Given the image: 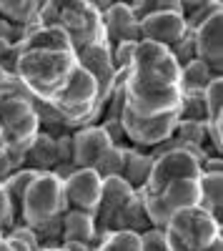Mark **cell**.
Instances as JSON below:
<instances>
[{
  "label": "cell",
  "instance_id": "obj_3",
  "mask_svg": "<svg viewBox=\"0 0 223 251\" xmlns=\"http://www.w3.org/2000/svg\"><path fill=\"white\" fill-rule=\"evenodd\" d=\"M0 128H3L8 158L15 169H23V158L40 133V121L18 80L0 88Z\"/></svg>",
  "mask_w": 223,
  "mask_h": 251
},
{
  "label": "cell",
  "instance_id": "obj_16",
  "mask_svg": "<svg viewBox=\"0 0 223 251\" xmlns=\"http://www.w3.org/2000/svg\"><path fill=\"white\" fill-rule=\"evenodd\" d=\"M103 30H106V43L111 50L118 43H140V28L128 3H113L103 13Z\"/></svg>",
  "mask_w": 223,
  "mask_h": 251
},
{
  "label": "cell",
  "instance_id": "obj_7",
  "mask_svg": "<svg viewBox=\"0 0 223 251\" xmlns=\"http://www.w3.org/2000/svg\"><path fill=\"white\" fill-rule=\"evenodd\" d=\"M58 25L68 35L73 53H80L83 48L95 43H106L103 13L90 0H63Z\"/></svg>",
  "mask_w": 223,
  "mask_h": 251
},
{
  "label": "cell",
  "instance_id": "obj_27",
  "mask_svg": "<svg viewBox=\"0 0 223 251\" xmlns=\"http://www.w3.org/2000/svg\"><path fill=\"white\" fill-rule=\"evenodd\" d=\"M95 251H140V236L131 231H111L100 236Z\"/></svg>",
  "mask_w": 223,
  "mask_h": 251
},
{
  "label": "cell",
  "instance_id": "obj_35",
  "mask_svg": "<svg viewBox=\"0 0 223 251\" xmlns=\"http://www.w3.org/2000/svg\"><path fill=\"white\" fill-rule=\"evenodd\" d=\"M13 226H15V221H13V208H10V201H8V196H5L3 183H0V231H3V236L10 231Z\"/></svg>",
  "mask_w": 223,
  "mask_h": 251
},
{
  "label": "cell",
  "instance_id": "obj_29",
  "mask_svg": "<svg viewBox=\"0 0 223 251\" xmlns=\"http://www.w3.org/2000/svg\"><path fill=\"white\" fill-rule=\"evenodd\" d=\"M178 121H198V123H206L203 93H183L180 111H178Z\"/></svg>",
  "mask_w": 223,
  "mask_h": 251
},
{
  "label": "cell",
  "instance_id": "obj_24",
  "mask_svg": "<svg viewBox=\"0 0 223 251\" xmlns=\"http://www.w3.org/2000/svg\"><path fill=\"white\" fill-rule=\"evenodd\" d=\"M35 176H38V174L30 171V169H18V171H13L5 181H0V183H3V188H5L8 201H10L13 221H15V224H20V206H23V196H25L28 186L33 183Z\"/></svg>",
  "mask_w": 223,
  "mask_h": 251
},
{
  "label": "cell",
  "instance_id": "obj_39",
  "mask_svg": "<svg viewBox=\"0 0 223 251\" xmlns=\"http://www.w3.org/2000/svg\"><path fill=\"white\" fill-rule=\"evenodd\" d=\"M13 80H15L13 75H8L3 68H0V88H3V86H8V83H13Z\"/></svg>",
  "mask_w": 223,
  "mask_h": 251
},
{
  "label": "cell",
  "instance_id": "obj_40",
  "mask_svg": "<svg viewBox=\"0 0 223 251\" xmlns=\"http://www.w3.org/2000/svg\"><path fill=\"white\" fill-rule=\"evenodd\" d=\"M0 251H10V246H8V241H5V236L0 239Z\"/></svg>",
  "mask_w": 223,
  "mask_h": 251
},
{
  "label": "cell",
  "instance_id": "obj_21",
  "mask_svg": "<svg viewBox=\"0 0 223 251\" xmlns=\"http://www.w3.org/2000/svg\"><path fill=\"white\" fill-rule=\"evenodd\" d=\"M40 8L43 0H0V18H5L10 25L30 30L38 25Z\"/></svg>",
  "mask_w": 223,
  "mask_h": 251
},
{
  "label": "cell",
  "instance_id": "obj_1",
  "mask_svg": "<svg viewBox=\"0 0 223 251\" xmlns=\"http://www.w3.org/2000/svg\"><path fill=\"white\" fill-rule=\"evenodd\" d=\"M126 108L138 118L178 116L183 91L180 68L168 48L140 40L123 83Z\"/></svg>",
  "mask_w": 223,
  "mask_h": 251
},
{
  "label": "cell",
  "instance_id": "obj_37",
  "mask_svg": "<svg viewBox=\"0 0 223 251\" xmlns=\"http://www.w3.org/2000/svg\"><path fill=\"white\" fill-rule=\"evenodd\" d=\"M5 241H8V246H10V251H30L20 239H13V236H5Z\"/></svg>",
  "mask_w": 223,
  "mask_h": 251
},
{
  "label": "cell",
  "instance_id": "obj_14",
  "mask_svg": "<svg viewBox=\"0 0 223 251\" xmlns=\"http://www.w3.org/2000/svg\"><path fill=\"white\" fill-rule=\"evenodd\" d=\"M135 194H138V191H133V188H131L123 178H120V176H115V178H103V191H100V201H98V208H95V214H93L95 228H98L100 236L111 231V224H113L115 214H118L120 208H123Z\"/></svg>",
  "mask_w": 223,
  "mask_h": 251
},
{
  "label": "cell",
  "instance_id": "obj_28",
  "mask_svg": "<svg viewBox=\"0 0 223 251\" xmlns=\"http://www.w3.org/2000/svg\"><path fill=\"white\" fill-rule=\"evenodd\" d=\"M203 103H206V123L223 121V75L208 83V88L203 91Z\"/></svg>",
  "mask_w": 223,
  "mask_h": 251
},
{
  "label": "cell",
  "instance_id": "obj_11",
  "mask_svg": "<svg viewBox=\"0 0 223 251\" xmlns=\"http://www.w3.org/2000/svg\"><path fill=\"white\" fill-rule=\"evenodd\" d=\"M63 191H66L68 208H73V211H86L93 216L98 208V201H100V191H103V178L93 169H75L63 181Z\"/></svg>",
  "mask_w": 223,
  "mask_h": 251
},
{
  "label": "cell",
  "instance_id": "obj_2",
  "mask_svg": "<svg viewBox=\"0 0 223 251\" xmlns=\"http://www.w3.org/2000/svg\"><path fill=\"white\" fill-rule=\"evenodd\" d=\"M75 68L78 58L73 50H28L18 53L13 78L25 93L48 103L68 83Z\"/></svg>",
  "mask_w": 223,
  "mask_h": 251
},
{
  "label": "cell",
  "instance_id": "obj_12",
  "mask_svg": "<svg viewBox=\"0 0 223 251\" xmlns=\"http://www.w3.org/2000/svg\"><path fill=\"white\" fill-rule=\"evenodd\" d=\"M140 28V40H148V43L163 46V48H176L180 43V38L188 33L186 20L178 10H160L153 13L148 18H143L138 23Z\"/></svg>",
  "mask_w": 223,
  "mask_h": 251
},
{
  "label": "cell",
  "instance_id": "obj_18",
  "mask_svg": "<svg viewBox=\"0 0 223 251\" xmlns=\"http://www.w3.org/2000/svg\"><path fill=\"white\" fill-rule=\"evenodd\" d=\"M60 163L58 158V143L48 133H38L33 146L23 158V169H30L35 174H53V169Z\"/></svg>",
  "mask_w": 223,
  "mask_h": 251
},
{
  "label": "cell",
  "instance_id": "obj_17",
  "mask_svg": "<svg viewBox=\"0 0 223 251\" xmlns=\"http://www.w3.org/2000/svg\"><path fill=\"white\" fill-rule=\"evenodd\" d=\"M100 234L95 228V219L86 211H68L63 214V244H86V246H98ZM60 244V246H63Z\"/></svg>",
  "mask_w": 223,
  "mask_h": 251
},
{
  "label": "cell",
  "instance_id": "obj_4",
  "mask_svg": "<svg viewBox=\"0 0 223 251\" xmlns=\"http://www.w3.org/2000/svg\"><path fill=\"white\" fill-rule=\"evenodd\" d=\"M48 106L63 118L68 131H78V128H86V126H93V123L100 121V116H103V106H100V100H98L95 80L80 66L73 71V75L68 78L66 86L48 100Z\"/></svg>",
  "mask_w": 223,
  "mask_h": 251
},
{
  "label": "cell",
  "instance_id": "obj_30",
  "mask_svg": "<svg viewBox=\"0 0 223 251\" xmlns=\"http://www.w3.org/2000/svg\"><path fill=\"white\" fill-rule=\"evenodd\" d=\"M140 251H168L166 228H148L140 234Z\"/></svg>",
  "mask_w": 223,
  "mask_h": 251
},
{
  "label": "cell",
  "instance_id": "obj_33",
  "mask_svg": "<svg viewBox=\"0 0 223 251\" xmlns=\"http://www.w3.org/2000/svg\"><path fill=\"white\" fill-rule=\"evenodd\" d=\"M135 46L138 43H118L113 50H111V58H113V68L115 73L118 71H128L131 63H133V53H135Z\"/></svg>",
  "mask_w": 223,
  "mask_h": 251
},
{
  "label": "cell",
  "instance_id": "obj_9",
  "mask_svg": "<svg viewBox=\"0 0 223 251\" xmlns=\"http://www.w3.org/2000/svg\"><path fill=\"white\" fill-rule=\"evenodd\" d=\"M120 123L128 138L131 149L138 151H151L156 146H160L163 141H168L176 133L178 126V116H163V118H138L133 116L128 108H123L120 113Z\"/></svg>",
  "mask_w": 223,
  "mask_h": 251
},
{
  "label": "cell",
  "instance_id": "obj_25",
  "mask_svg": "<svg viewBox=\"0 0 223 251\" xmlns=\"http://www.w3.org/2000/svg\"><path fill=\"white\" fill-rule=\"evenodd\" d=\"M213 78H221V75H213V71L206 63L196 58L180 68V91L183 93H203Z\"/></svg>",
  "mask_w": 223,
  "mask_h": 251
},
{
  "label": "cell",
  "instance_id": "obj_10",
  "mask_svg": "<svg viewBox=\"0 0 223 251\" xmlns=\"http://www.w3.org/2000/svg\"><path fill=\"white\" fill-rule=\"evenodd\" d=\"M78 66L83 68L98 86V100L100 106H106V100L111 98L113 88H115V68H113V58H111V48L108 43H95L88 46L80 53H75Z\"/></svg>",
  "mask_w": 223,
  "mask_h": 251
},
{
  "label": "cell",
  "instance_id": "obj_8",
  "mask_svg": "<svg viewBox=\"0 0 223 251\" xmlns=\"http://www.w3.org/2000/svg\"><path fill=\"white\" fill-rule=\"evenodd\" d=\"M203 158H208V153L203 149H176V151H166L153 158L151 166V176L148 183L140 194H158L163 186L173 183V181H183V178H201V163Z\"/></svg>",
  "mask_w": 223,
  "mask_h": 251
},
{
  "label": "cell",
  "instance_id": "obj_19",
  "mask_svg": "<svg viewBox=\"0 0 223 251\" xmlns=\"http://www.w3.org/2000/svg\"><path fill=\"white\" fill-rule=\"evenodd\" d=\"M18 53H28V50H73L70 48V40L63 33L60 25L53 28H30L23 38V43L15 48Z\"/></svg>",
  "mask_w": 223,
  "mask_h": 251
},
{
  "label": "cell",
  "instance_id": "obj_5",
  "mask_svg": "<svg viewBox=\"0 0 223 251\" xmlns=\"http://www.w3.org/2000/svg\"><path fill=\"white\" fill-rule=\"evenodd\" d=\"M68 211V201L63 191V181L55 174H38L20 206V224L28 228H40L55 219H60Z\"/></svg>",
  "mask_w": 223,
  "mask_h": 251
},
{
  "label": "cell",
  "instance_id": "obj_26",
  "mask_svg": "<svg viewBox=\"0 0 223 251\" xmlns=\"http://www.w3.org/2000/svg\"><path fill=\"white\" fill-rule=\"evenodd\" d=\"M126 151H128V146H111V149L98 158L93 171L100 178H115V176H120L123 163H126Z\"/></svg>",
  "mask_w": 223,
  "mask_h": 251
},
{
  "label": "cell",
  "instance_id": "obj_15",
  "mask_svg": "<svg viewBox=\"0 0 223 251\" xmlns=\"http://www.w3.org/2000/svg\"><path fill=\"white\" fill-rule=\"evenodd\" d=\"M70 138H73V166L75 169H95L98 158L113 146L106 131L100 128V123L73 131Z\"/></svg>",
  "mask_w": 223,
  "mask_h": 251
},
{
  "label": "cell",
  "instance_id": "obj_41",
  "mask_svg": "<svg viewBox=\"0 0 223 251\" xmlns=\"http://www.w3.org/2000/svg\"><path fill=\"white\" fill-rule=\"evenodd\" d=\"M5 151V138H3V128H0V153Z\"/></svg>",
  "mask_w": 223,
  "mask_h": 251
},
{
  "label": "cell",
  "instance_id": "obj_13",
  "mask_svg": "<svg viewBox=\"0 0 223 251\" xmlns=\"http://www.w3.org/2000/svg\"><path fill=\"white\" fill-rule=\"evenodd\" d=\"M193 46L196 58L203 60L213 71V75H221L223 71V13L211 15L203 25L193 30Z\"/></svg>",
  "mask_w": 223,
  "mask_h": 251
},
{
  "label": "cell",
  "instance_id": "obj_31",
  "mask_svg": "<svg viewBox=\"0 0 223 251\" xmlns=\"http://www.w3.org/2000/svg\"><path fill=\"white\" fill-rule=\"evenodd\" d=\"M60 10H63V0H43V8L38 13V25L40 28H53L60 20ZM35 25V28H38Z\"/></svg>",
  "mask_w": 223,
  "mask_h": 251
},
{
  "label": "cell",
  "instance_id": "obj_23",
  "mask_svg": "<svg viewBox=\"0 0 223 251\" xmlns=\"http://www.w3.org/2000/svg\"><path fill=\"white\" fill-rule=\"evenodd\" d=\"M201 208L208 211L216 221H223V174H201Z\"/></svg>",
  "mask_w": 223,
  "mask_h": 251
},
{
  "label": "cell",
  "instance_id": "obj_36",
  "mask_svg": "<svg viewBox=\"0 0 223 251\" xmlns=\"http://www.w3.org/2000/svg\"><path fill=\"white\" fill-rule=\"evenodd\" d=\"M13 171H18V169L13 166V161L8 158V153L3 151V153H0V181H5V178H8Z\"/></svg>",
  "mask_w": 223,
  "mask_h": 251
},
{
  "label": "cell",
  "instance_id": "obj_38",
  "mask_svg": "<svg viewBox=\"0 0 223 251\" xmlns=\"http://www.w3.org/2000/svg\"><path fill=\"white\" fill-rule=\"evenodd\" d=\"M10 50H13V46L8 43V40H0V60L8 58V55H10Z\"/></svg>",
  "mask_w": 223,
  "mask_h": 251
},
{
  "label": "cell",
  "instance_id": "obj_22",
  "mask_svg": "<svg viewBox=\"0 0 223 251\" xmlns=\"http://www.w3.org/2000/svg\"><path fill=\"white\" fill-rule=\"evenodd\" d=\"M151 166H153V158L148 156V151H138V149H131L126 151V163H123V171H120V178H123L133 191H143L146 183H148V176H151Z\"/></svg>",
  "mask_w": 223,
  "mask_h": 251
},
{
  "label": "cell",
  "instance_id": "obj_34",
  "mask_svg": "<svg viewBox=\"0 0 223 251\" xmlns=\"http://www.w3.org/2000/svg\"><path fill=\"white\" fill-rule=\"evenodd\" d=\"M100 128L106 131V136L111 138L113 146H128V138H126L120 118H100Z\"/></svg>",
  "mask_w": 223,
  "mask_h": 251
},
{
  "label": "cell",
  "instance_id": "obj_6",
  "mask_svg": "<svg viewBox=\"0 0 223 251\" xmlns=\"http://www.w3.org/2000/svg\"><path fill=\"white\" fill-rule=\"evenodd\" d=\"M166 236L178 241L188 251H206L211 244L223 239V226L201 206L180 208L166 224Z\"/></svg>",
  "mask_w": 223,
  "mask_h": 251
},
{
  "label": "cell",
  "instance_id": "obj_32",
  "mask_svg": "<svg viewBox=\"0 0 223 251\" xmlns=\"http://www.w3.org/2000/svg\"><path fill=\"white\" fill-rule=\"evenodd\" d=\"M171 55L176 58L178 68H183L186 63L196 60V46H193V33H191V30H188L183 38H180V43H178L176 48H171Z\"/></svg>",
  "mask_w": 223,
  "mask_h": 251
},
{
  "label": "cell",
  "instance_id": "obj_20",
  "mask_svg": "<svg viewBox=\"0 0 223 251\" xmlns=\"http://www.w3.org/2000/svg\"><path fill=\"white\" fill-rule=\"evenodd\" d=\"M148 228H153V226L148 221L143 196L140 194H135L123 208H120V211L115 214V219H113V224H111V231H131V234H138V236L143 231H148Z\"/></svg>",
  "mask_w": 223,
  "mask_h": 251
},
{
  "label": "cell",
  "instance_id": "obj_42",
  "mask_svg": "<svg viewBox=\"0 0 223 251\" xmlns=\"http://www.w3.org/2000/svg\"><path fill=\"white\" fill-rule=\"evenodd\" d=\"M50 251H63V249H50Z\"/></svg>",
  "mask_w": 223,
  "mask_h": 251
}]
</instances>
